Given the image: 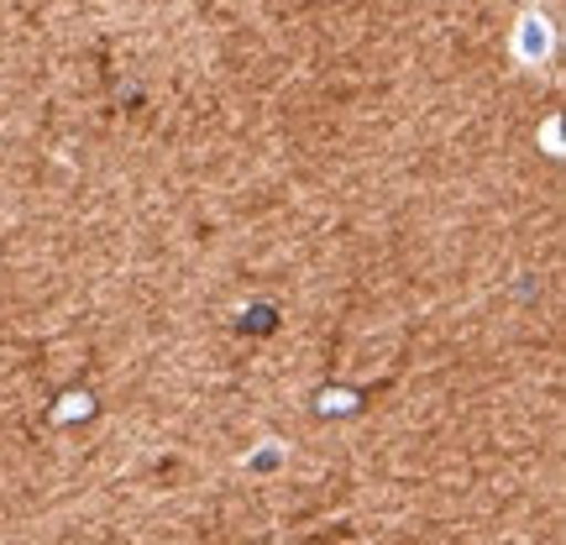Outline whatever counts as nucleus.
Returning <instances> with one entry per match:
<instances>
[{"label": "nucleus", "mask_w": 566, "mask_h": 545, "mask_svg": "<svg viewBox=\"0 0 566 545\" xmlns=\"http://www.w3.org/2000/svg\"><path fill=\"white\" fill-rule=\"evenodd\" d=\"M514 59L525 63V69H541L551 59V48H556V32H551V21L541 11H525V17L514 21Z\"/></svg>", "instance_id": "obj_1"}]
</instances>
